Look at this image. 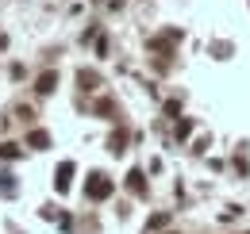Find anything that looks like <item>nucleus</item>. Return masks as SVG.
I'll use <instances>...</instances> for the list:
<instances>
[{"label":"nucleus","mask_w":250,"mask_h":234,"mask_svg":"<svg viewBox=\"0 0 250 234\" xmlns=\"http://www.w3.org/2000/svg\"><path fill=\"white\" fill-rule=\"evenodd\" d=\"M69 176H73V161H62V165H58V176H54V188H58V192L69 188Z\"/></svg>","instance_id":"obj_2"},{"label":"nucleus","mask_w":250,"mask_h":234,"mask_svg":"<svg viewBox=\"0 0 250 234\" xmlns=\"http://www.w3.org/2000/svg\"><path fill=\"white\" fill-rule=\"evenodd\" d=\"M166 223H169V215H154V219H150V231H158V227H166Z\"/></svg>","instance_id":"obj_6"},{"label":"nucleus","mask_w":250,"mask_h":234,"mask_svg":"<svg viewBox=\"0 0 250 234\" xmlns=\"http://www.w3.org/2000/svg\"><path fill=\"white\" fill-rule=\"evenodd\" d=\"M85 196L89 200H108L112 196V180L104 173H89V180H85Z\"/></svg>","instance_id":"obj_1"},{"label":"nucleus","mask_w":250,"mask_h":234,"mask_svg":"<svg viewBox=\"0 0 250 234\" xmlns=\"http://www.w3.org/2000/svg\"><path fill=\"white\" fill-rule=\"evenodd\" d=\"M27 146L46 150V146H50V135H46V131H31V135H27Z\"/></svg>","instance_id":"obj_4"},{"label":"nucleus","mask_w":250,"mask_h":234,"mask_svg":"<svg viewBox=\"0 0 250 234\" xmlns=\"http://www.w3.org/2000/svg\"><path fill=\"white\" fill-rule=\"evenodd\" d=\"M54 81H58V73H42V77H39V92H42V96H46V92H54Z\"/></svg>","instance_id":"obj_5"},{"label":"nucleus","mask_w":250,"mask_h":234,"mask_svg":"<svg viewBox=\"0 0 250 234\" xmlns=\"http://www.w3.org/2000/svg\"><path fill=\"white\" fill-rule=\"evenodd\" d=\"M127 188H131V192H139V196L146 192V180H143V173H139V169H131V173H127Z\"/></svg>","instance_id":"obj_3"}]
</instances>
